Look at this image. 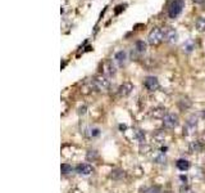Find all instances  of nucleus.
I'll return each instance as SVG.
<instances>
[{
    "mask_svg": "<svg viewBox=\"0 0 205 193\" xmlns=\"http://www.w3.org/2000/svg\"><path fill=\"white\" fill-rule=\"evenodd\" d=\"M184 8H185V0H172V3L169 4V8H168V16L172 19L177 18L182 13Z\"/></svg>",
    "mask_w": 205,
    "mask_h": 193,
    "instance_id": "1",
    "label": "nucleus"
},
{
    "mask_svg": "<svg viewBox=\"0 0 205 193\" xmlns=\"http://www.w3.org/2000/svg\"><path fill=\"white\" fill-rule=\"evenodd\" d=\"M163 39H164L163 30L159 28V27L153 28V30L150 31V34H149V36H148V41H149L150 45H158L163 41Z\"/></svg>",
    "mask_w": 205,
    "mask_h": 193,
    "instance_id": "2",
    "label": "nucleus"
},
{
    "mask_svg": "<svg viewBox=\"0 0 205 193\" xmlns=\"http://www.w3.org/2000/svg\"><path fill=\"white\" fill-rule=\"evenodd\" d=\"M92 84H94V86L98 90H100V91L108 90L109 85H110V82H109V80H108V77L106 76H102V75L95 76L94 80H92Z\"/></svg>",
    "mask_w": 205,
    "mask_h": 193,
    "instance_id": "3",
    "label": "nucleus"
},
{
    "mask_svg": "<svg viewBox=\"0 0 205 193\" xmlns=\"http://www.w3.org/2000/svg\"><path fill=\"white\" fill-rule=\"evenodd\" d=\"M163 125L167 129H173L178 125V116L176 113H167L163 117Z\"/></svg>",
    "mask_w": 205,
    "mask_h": 193,
    "instance_id": "4",
    "label": "nucleus"
},
{
    "mask_svg": "<svg viewBox=\"0 0 205 193\" xmlns=\"http://www.w3.org/2000/svg\"><path fill=\"white\" fill-rule=\"evenodd\" d=\"M163 34H164V40L168 41V42H171V44L176 42V41H177V39H178V34H177V31H176L173 27L164 28Z\"/></svg>",
    "mask_w": 205,
    "mask_h": 193,
    "instance_id": "5",
    "label": "nucleus"
},
{
    "mask_svg": "<svg viewBox=\"0 0 205 193\" xmlns=\"http://www.w3.org/2000/svg\"><path fill=\"white\" fill-rule=\"evenodd\" d=\"M196 127H197V117L196 116H191L188 120H187V123H186V126L184 129V131L186 135L188 134H192L195 130H196Z\"/></svg>",
    "mask_w": 205,
    "mask_h": 193,
    "instance_id": "6",
    "label": "nucleus"
},
{
    "mask_svg": "<svg viewBox=\"0 0 205 193\" xmlns=\"http://www.w3.org/2000/svg\"><path fill=\"white\" fill-rule=\"evenodd\" d=\"M145 88L150 90V91H154V90H157L159 88V81H158V78L157 77H154V76H149V77H146L145 78Z\"/></svg>",
    "mask_w": 205,
    "mask_h": 193,
    "instance_id": "7",
    "label": "nucleus"
},
{
    "mask_svg": "<svg viewBox=\"0 0 205 193\" xmlns=\"http://www.w3.org/2000/svg\"><path fill=\"white\" fill-rule=\"evenodd\" d=\"M76 171L79 175H90L94 171V169L91 165H89V163H79L76 167Z\"/></svg>",
    "mask_w": 205,
    "mask_h": 193,
    "instance_id": "8",
    "label": "nucleus"
},
{
    "mask_svg": "<svg viewBox=\"0 0 205 193\" xmlns=\"http://www.w3.org/2000/svg\"><path fill=\"white\" fill-rule=\"evenodd\" d=\"M133 90V85L131 84V82H123L121 86H119V89H118V94L121 95V97H127L131 91Z\"/></svg>",
    "mask_w": 205,
    "mask_h": 193,
    "instance_id": "9",
    "label": "nucleus"
},
{
    "mask_svg": "<svg viewBox=\"0 0 205 193\" xmlns=\"http://www.w3.org/2000/svg\"><path fill=\"white\" fill-rule=\"evenodd\" d=\"M114 59H115L117 62H118V64L123 66V64L126 63V61H127V53H126V52H123V50H121V52H118V53H115Z\"/></svg>",
    "mask_w": 205,
    "mask_h": 193,
    "instance_id": "10",
    "label": "nucleus"
},
{
    "mask_svg": "<svg viewBox=\"0 0 205 193\" xmlns=\"http://www.w3.org/2000/svg\"><path fill=\"white\" fill-rule=\"evenodd\" d=\"M176 166H177L181 171H186L190 169V162L187 160H178L177 163H176Z\"/></svg>",
    "mask_w": 205,
    "mask_h": 193,
    "instance_id": "11",
    "label": "nucleus"
},
{
    "mask_svg": "<svg viewBox=\"0 0 205 193\" xmlns=\"http://www.w3.org/2000/svg\"><path fill=\"white\" fill-rule=\"evenodd\" d=\"M201 148H203V144L200 143V140H194L190 144V151L191 152H199L201 151Z\"/></svg>",
    "mask_w": 205,
    "mask_h": 193,
    "instance_id": "12",
    "label": "nucleus"
},
{
    "mask_svg": "<svg viewBox=\"0 0 205 193\" xmlns=\"http://www.w3.org/2000/svg\"><path fill=\"white\" fill-rule=\"evenodd\" d=\"M151 116H154V117H164V116H165V110H164V108H162V107H159V108L153 110Z\"/></svg>",
    "mask_w": 205,
    "mask_h": 193,
    "instance_id": "13",
    "label": "nucleus"
},
{
    "mask_svg": "<svg viewBox=\"0 0 205 193\" xmlns=\"http://www.w3.org/2000/svg\"><path fill=\"white\" fill-rule=\"evenodd\" d=\"M196 28L199 31H205V18H203V17H199L196 19Z\"/></svg>",
    "mask_w": 205,
    "mask_h": 193,
    "instance_id": "14",
    "label": "nucleus"
},
{
    "mask_svg": "<svg viewBox=\"0 0 205 193\" xmlns=\"http://www.w3.org/2000/svg\"><path fill=\"white\" fill-rule=\"evenodd\" d=\"M136 49H137V52L145 53V50H146V42L142 41V40H137L136 41Z\"/></svg>",
    "mask_w": 205,
    "mask_h": 193,
    "instance_id": "15",
    "label": "nucleus"
},
{
    "mask_svg": "<svg viewBox=\"0 0 205 193\" xmlns=\"http://www.w3.org/2000/svg\"><path fill=\"white\" fill-rule=\"evenodd\" d=\"M135 138L140 143H144L145 142V133L142 130H136L135 131Z\"/></svg>",
    "mask_w": 205,
    "mask_h": 193,
    "instance_id": "16",
    "label": "nucleus"
},
{
    "mask_svg": "<svg viewBox=\"0 0 205 193\" xmlns=\"http://www.w3.org/2000/svg\"><path fill=\"white\" fill-rule=\"evenodd\" d=\"M195 48V45H194V42L191 41V40H188L187 42H186V44L184 45V50L185 52H187V53H190V52H191L192 50V49Z\"/></svg>",
    "mask_w": 205,
    "mask_h": 193,
    "instance_id": "17",
    "label": "nucleus"
},
{
    "mask_svg": "<svg viewBox=\"0 0 205 193\" xmlns=\"http://www.w3.org/2000/svg\"><path fill=\"white\" fill-rule=\"evenodd\" d=\"M60 170H62L63 174H69L71 171H72V166L68 165V163H63V165L60 166Z\"/></svg>",
    "mask_w": 205,
    "mask_h": 193,
    "instance_id": "18",
    "label": "nucleus"
},
{
    "mask_svg": "<svg viewBox=\"0 0 205 193\" xmlns=\"http://www.w3.org/2000/svg\"><path fill=\"white\" fill-rule=\"evenodd\" d=\"M123 176H124V173L121 171V170H114L113 174H112L113 179H121V178H123Z\"/></svg>",
    "mask_w": 205,
    "mask_h": 193,
    "instance_id": "19",
    "label": "nucleus"
},
{
    "mask_svg": "<svg viewBox=\"0 0 205 193\" xmlns=\"http://www.w3.org/2000/svg\"><path fill=\"white\" fill-rule=\"evenodd\" d=\"M106 67H108L106 72H108L109 75H110V76L115 74V67L113 66V63H112V62H108V63H106Z\"/></svg>",
    "mask_w": 205,
    "mask_h": 193,
    "instance_id": "20",
    "label": "nucleus"
},
{
    "mask_svg": "<svg viewBox=\"0 0 205 193\" xmlns=\"http://www.w3.org/2000/svg\"><path fill=\"white\" fill-rule=\"evenodd\" d=\"M98 159V152L95 151V149H92V151H89V153H87V160H96Z\"/></svg>",
    "mask_w": 205,
    "mask_h": 193,
    "instance_id": "21",
    "label": "nucleus"
},
{
    "mask_svg": "<svg viewBox=\"0 0 205 193\" xmlns=\"http://www.w3.org/2000/svg\"><path fill=\"white\" fill-rule=\"evenodd\" d=\"M154 161H155L157 163H164V162H165V155H164V153L158 155L155 159H154Z\"/></svg>",
    "mask_w": 205,
    "mask_h": 193,
    "instance_id": "22",
    "label": "nucleus"
},
{
    "mask_svg": "<svg viewBox=\"0 0 205 193\" xmlns=\"http://www.w3.org/2000/svg\"><path fill=\"white\" fill-rule=\"evenodd\" d=\"M144 193H160V188L159 187H150L148 189H145Z\"/></svg>",
    "mask_w": 205,
    "mask_h": 193,
    "instance_id": "23",
    "label": "nucleus"
},
{
    "mask_svg": "<svg viewBox=\"0 0 205 193\" xmlns=\"http://www.w3.org/2000/svg\"><path fill=\"white\" fill-rule=\"evenodd\" d=\"M124 6H126V5H118V6H117V9H115V14H119V13L124 9Z\"/></svg>",
    "mask_w": 205,
    "mask_h": 193,
    "instance_id": "24",
    "label": "nucleus"
},
{
    "mask_svg": "<svg viewBox=\"0 0 205 193\" xmlns=\"http://www.w3.org/2000/svg\"><path fill=\"white\" fill-rule=\"evenodd\" d=\"M85 112H86V107H83V108L79 110V113H85Z\"/></svg>",
    "mask_w": 205,
    "mask_h": 193,
    "instance_id": "25",
    "label": "nucleus"
},
{
    "mask_svg": "<svg viewBox=\"0 0 205 193\" xmlns=\"http://www.w3.org/2000/svg\"><path fill=\"white\" fill-rule=\"evenodd\" d=\"M194 2H195V3H203L204 0H194Z\"/></svg>",
    "mask_w": 205,
    "mask_h": 193,
    "instance_id": "26",
    "label": "nucleus"
},
{
    "mask_svg": "<svg viewBox=\"0 0 205 193\" xmlns=\"http://www.w3.org/2000/svg\"><path fill=\"white\" fill-rule=\"evenodd\" d=\"M204 117H205V111H204Z\"/></svg>",
    "mask_w": 205,
    "mask_h": 193,
    "instance_id": "27",
    "label": "nucleus"
},
{
    "mask_svg": "<svg viewBox=\"0 0 205 193\" xmlns=\"http://www.w3.org/2000/svg\"><path fill=\"white\" fill-rule=\"evenodd\" d=\"M167 193H171V192H167Z\"/></svg>",
    "mask_w": 205,
    "mask_h": 193,
    "instance_id": "28",
    "label": "nucleus"
}]
</instances>
